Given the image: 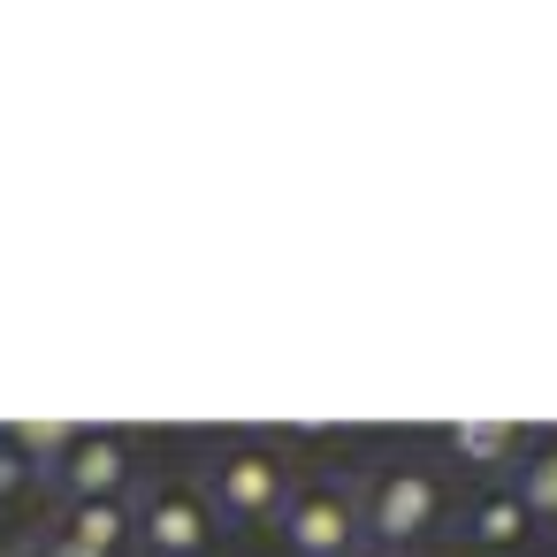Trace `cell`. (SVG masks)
Here are the masks:
<instances>
[{
    "instance_id": "6da1fadb",
    "label": "cell",
    "mask_w": 557,
    "mask_h": 557,
    "mask_svg": "<svg viewBox=\"0 0 557 557\" xmlns=\"http://www.w3.org/2000/svg\"><path fill=\"white\" fill-rule=\"evenodd\" d=\"M435 511H443V481H428V473H412V466L389 473V481H374V534H382V542L428 534Z\"/></svg>"
},
{
    "instance_id": "7a4b0ae2",
    "label": "cell",
    "mask_w": 557,
    "mask_h": 557,
    "mask_svg": "<svg viewBox=\"0 0 557 557\" xmlns=\"http://www.w3.org/2000/svg\"><path fill=\"white\" fill-rule=\"evenodd\" d=\"M344 542H351V496H344L336 481L306 488V496L290 504V549H298V557H344Z\"/></svg>"
},
{
    "instance_id": "3957f363",
    "label": "cell",
    "mask_w": 557,
    "mask_h": 557,
    "mask_svg": "<svg viewBox=\"0 0 557 557\" xmlns=\"http://www.w3.org/2000/svg\"><path fill=\"white\" fill-rule=\"evenodd\" d=\"M146 534H153V549H169V557H191V549L207 542V504H199V488L169 481V488L146 504Z\"/></svg>"
},
{
    "instance_id": "277c9868",
    "label": "cell",
    "mask_w": 557,
    "mask_h": 557,
    "mask_svg": "<svg viewBox=\"0 0 557 557\" xmlns=\"http://www.w3.org/2000/svg\"><path fill=\"white\" fill-rule=\"evenodd\" d=\"M123 481H131L123 435H77V443H70V488H77V496H115Z\"/></svg>"
},
{
    "instance_id": "5b68a950",
    "label": "cell",
    "mask_w": 557,
    "mask_h": 557,
    "mask_svg": "<svg viewBox=\"0 0 557 557\" xmlns=\"http://www.w3.org/2000/svg\"><path fill=\"white\" fill-rule=\"evenodd\" d=\"M275 488H283V473H275V458H260V450H237V458L222 466V504H230V511H268Z\"/></svg>"
},
{
    "instance_id": "8992f818",
    "label": "cell",
    "mask_w": 557,
    "mask_h": 557,
    "mask_svg": "<svg viewBox=\"0 0 557 557\" xmlns=\"http://www.w3.org/2000/svg\"><path fill=\"white\" fill-rule=\"evenodd\" d=\"M527 519H534V511H527L511 488H488V496L473 504V542H488V549H511V542L527 534Z\"/></svg>"
},
{
    "instance_id": "52a82bcc",
    "label": "cell",
    "mask_w": 557,
    "mask_h": 557,
    "mask_svg": "<svg viewBox=\"0 0 557 557\" xmlns=\"http://www.w3.org/2000/svg\"><path fill=\"white\" fill-rule=\"evenodd\" d=\"M70 534H77V542H92V549H115V534H123V504H108V496H77Z\"/></svg>"
},
{
    "instance_id": "ba28073f",
    "label": "cell",
    "mask_w": 557,
    "mask_h": 557,
    "mask_svg": "<svg viewBox=\"0 0 557 557\" xmlns=\"http://www.w3.org/2000/svg\"><path fill=\"white\" fill-rule=\"evenodd\" d=\"M511 496H519L527 511H557V450H549V458H534V466H527V481H519Z\"/></svg>"
},
{
    "instance_id": "9c48e42d",
    "label": "cell",
    "mask_w": 557,
    "mask_h": 557,
    "mask_svg": "<svg viewBox=\"0 0 557 557\" xmlns=\"http://www.w3.org/2000/svg\"><path fill=\"white\" fill-rule=\"evenodd\" d=\"M47 557H108V549H92V542H77V534H62V542H54Z\"/></svg>"
},
{
    "instance_id": "30bf717a",
    "label": "cell",
    "mask_w": 557,
    "mask_h": 557,
    "mask_svg": "<svg viewBox=\"0 0 557 557\" xmlns=\"http://www.w3.org/2000/svg\"><path fill=\"white\" fill-rule=\"evenodd\" d=\"M16 473H24V466H9V458H0V488H16Z\"/></svg>"
}]
</instances>
